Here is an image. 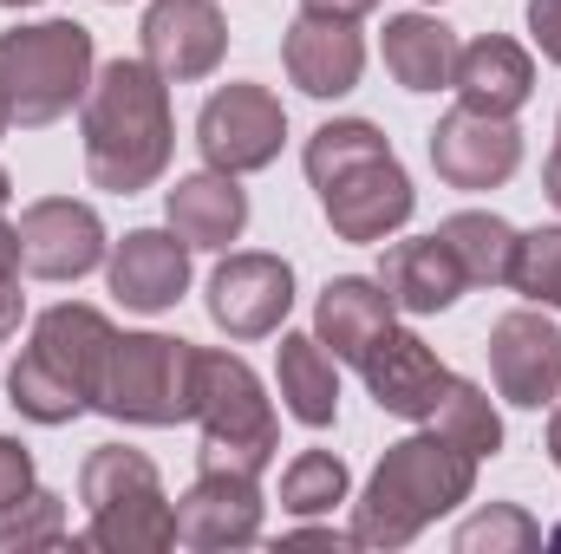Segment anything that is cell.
Returning <instances> with one entry per match:
<instances>
[{
  "label": "cell",
  "mask_w": 561,
  "mask_h": 554,
  "mask_svg": "<svg viewBox=\"0 0 561 554\" xmlns=\"http://www.w3.org/2000/svg\"><path fill=\"white\" fill-rule=\"evenodd\" d=\"M307 183L320 189V216L340 242H386L412 222L419 196L399 150L373 118H333L307 138Z\"/></svg>",
  "instance_id": "cell-1"
},
{
  "label": "cell",
  "mask_w": 561,
  "mask_h": 554,
  "mask_svg": "<svg viewBox=\"0 0 561 554\" xmlns=\"http://www.w3.org/2000/svg\"><path fill=\"white\" fill-rule=\"evenodd\" d=\"M85 176L112 196H138L170 170L176 118H170V79L144 59H112L85 92Z\"/></svg>",
  "instance_id": "cell-2"
},
{
  "label": "cell",
  "mask_w": 561,
  "mask_h": 554,
  "mask_svg": "<svg viewBox=\"0 0 561 554\" xmlns=\"http://www.w3.org/2000/svg\"><path fill=\"white\" fill-rule=\"evenodd\" d=\"M470 489H477V457H463L437 430L399 437L379 457V470L366 476V496L353 503V542L359 549H405L437 516L470 503Z\"/></svg>",
  "instance_id": "cell-3"
},
{
  "label": "cell",
  "mask_w": 561,
  "mask_h": 554,
  "mask_svg": "<svg viewBox=\"0 0 561 554\" xmlns=\"http://www.w3.org/2000/svg\"><path fill=\"white\" fill-rule=\"evenodd\" d=\"M112 339H118V326L99 307H85V300L46 307L33 320L26 353L7 372V405L20 417H33V424H72L79 412H92Z\"/></svg>",
  "instance_id": "cell-4"
},
{
  "label": "cell",
  "mask_w": 561,
  "mask_h": 554,
  "mask_svg": "<svg viewBox=\"0 0 561 554\" xmlns=\"http://www.w3.org/2000/svg\"><path fill=\"white\" fill-rule=\"evenodd\" d=\"M92 33L79 20H39V26H13L0 33V105L20 131L59 125L72 105H85L92 92Z\"/></svg>",
  "instance_id": "cell-5"
},
{
  "label": "cell",
  "mask_w": 561,
  "mask_h": 554,
  "mask_svg": "<svg viewBox=\"0 0 561 554\" xmlns=\"http://www.w3.org/2000/svg\"><path fill=\"white\" fill-rule=\"evenodd\" d=\"M79 503L92 509L85 549L105 554H163L176 549V503L163 496V476L144 450L99 443L79 470Z\"/></svg>",
  "instance_id": "cell-6"
},
{
  "label": "cell",
  "mask_w": 561,
  "mask_h": 554,
  "mask_svg": "<svg viewBox=\"0 0 561 554\" xmlns=\"http://www.w3.org/2000/svg\"><path fill=\"white\" fill-rule=\"evenodd\" d=\"M196 424H203V470H229V476H262L280 450L275 405L255 379V366L242 353H203L196 366Z\"/></svg>",
  "instance_id": "cell-7"
},
{
  "label": "cell",
  "mask_w": 561,
  "mask_h": 554,
  "mask_svg": "<svg viewBox=\"0 0 561 554\" xmlns=\"http://www.w3.org/2000/svg\"><path fill=\"white\" fill-rule=\"evenodd\" d=\"M196 366H203V346H190V339L118 333L92 412L118 417V424H144V430L190 424L196 417Z\"/></svg>",
  "instance_id": "cell-8"
},
{
  "label": "cell",
  "mask_w": 561,
  "mask_h": 554,
  "mask_svg": "<svg viewBox=\"0 0 561 554\" xmlns=\"http://www.w3.org/2000/svg\"><path fill=\"white\" fill-rule=\"evenodd\" d=\"M287 143V112L268 85H222L209 92V105L196 112V150L209 170H229V176H255L268 170Z\"/></svg>",
  "instance_id": "cell-9"
},
{
  "label": "cell",
  "mask_w": 561,
  "mask_h": 554,
  "mask_svg": "<svg viewBox=\"0 0 561 554\" xmlns=\"http://www.w3.org/2000/svg\"><path fill=\"white\" fill-rule=\"evenodd\" d=\"M490 379L496 399L542 412L561 399V326L542 307H516L490 326Z\"/></svg>",
  "instance_id": "cell-10"
},
{
  "label": "cell",
  "mask_w": 561,
  "mask_h": 554,
  "mask_svg": "<svg viewBox=\"0 0 561 554\" xmlns=\"http://www.w3.org/2000/svg\"><path fill=\"white\" fill-rule=\"evenodd\" d=\"M20 268L33 280H79L105 262V222L92 203L39 196L20 209Z\"/></svg>",
  "instance_id": "cell-11"
},
{
  "label": "cell",
  "mask_w": 561,
  "mask_h": 554,
  "mask_svg": "<svg viewBox=\"0 0 561 554\" xmlns=\"http://www.w3.org/2000/svg\"><path fill=\"white\" fill-rule=\"evenodd\" d=\"M287 313H294V268L280 255L242 249L209 275V320L229 339H268Z\"/></svg>",
  "instance_id": "cell-12"
},
{
  "label": "cell",
  "mask_w": 561,
  "mask_h": 554,
  "mask_svg": "<svg viewBox=\"0 0 561 554\" xmlns=\"http://www.w3.org/2000/svg\"><path fill=\"white\" fill-rule=\"evenodd\" d=\"M523 163V131L516 118H490V112H444L437 131H431V170L450 183V189H496L510 183Z\"/></svg>",
  "instance_id": "cell-13"
},
{
  "label": "cell",
  "mask_w": 561,
  "mask_h": 554,
  "mask_svg": "<svg viewBox=\"0 0 561 554\" xmlns=\"http://www.w3.org/2000/svg\"><path fill=\"white\" fill-rule=\"evenodd\" d=\"M144 66L163 72L170 85H190V79H209L229 53V26L216 13V0H150L138 26Z\"/></svg>",
  "instance_id": "cell-14"
},
{
  "label": "cell",
  "mask_w": 561,
  "mask_h": 554,
  "mask_svg": "<svg viewBox=\"0 0 561 554\" xmlns=\"http://www.w3.org/2000/svg\"><path fill=\"white\" fill-rule=\"evenodd\" d=\"M262 483L255 476H229V470H203L183 496H176V542L196 554L249 549L262 542Z\"/></svg>",
  "instance_id": "cell-15"
},
{
  "label": "cell",
  "mask_w": 561,
  "mask_h": 554,
  "mask_svg": "<svg viewBox=\"0 0 561 554\" xmlns=\"http://www.w3.org/2000/svg\"><path fill=\"white\" fill-rule=\"evenodd\" d=\"M359 379H366V392H373V405H379V412L424 424V417H431V405H437V392L450 385V366L424 346L419 333L386 326V339L359 359Z\"/></svg>",
  "instance_id": "cell-16"
},
{
  "label": "cell",
  "mask_w": 561,
  "mask_h": 554,
  "mask_svg": "<svg viewBox=\"0 0 561 554\" xmlns=\"http://www.w3.org/2000/svg\"><path fill=\"white\" fill-rule=\"evenodd\" d=\"M280 66L307 99H346L366 72V39L353 33V20H327V13H300L280 39Z\"/></svg>",
  "instance_id": "cell-17"
},
{
  "label": "cell",
  "mask_w": 561,
  "mask_h": 554,
  "mask_svg": "<svg viewBox=\"0 0 561 554\" xmlns=\"http://www.w3.org/2000/svg\"><path fill=\"white\" fill-rule=\"evenodd\" d=\"M105 275L131 313H170L190 287V242L176 229H131L105 255Z\"/></svg>",
  "instance_id": "cell-18"
},
{
  "label": "cell",
  "mask_w": 561,
  "mask_h": 554,
  "mask_svg": "<svg viewBox=\"0 0 561 554\" xmlns=\"http://www.w3.org/2000/svg\"><path fill=\"white\" fill-rule=\"evenodd\" d=\"M457 105L490 112V118H516L536 99V59L529 46H516L510 33H483L470 46H457V72H450Z\"/></svg>",
  "instance_id": "cell-19"
},
{
  "label": "cell",
  "mask_w": 561,
  "mask_h": 554,
  "mask_svg": "<svg viewBox=\"0 0 561 554\" xmlns=\"http://www.w3.org/2000/svg\"><path fill=\"white\" fill-rule=\"evenodd\" d=\"M392 293H386V280H366V275H340L320 287V300H313V339L333 353V359H346V366H359L379 339H386V326H392Z\"/></svg>",
  "instance_id": "cell-20"
},
{
  "label": "cell",
  "mask_w": 561,
  "mask_h": 554,
  "mask_svg": "<svg viewBox=\"0 0 561 554\" xmlns=\"http://www.w3.org/2000/svg\"><path fill=\"white\" fill-rule=\"evenodd\" d=\"M163 216H170V229L190 249H229L249 229V189L229 170H196V176H176L170 183Z\"/></svg>",
  "instance_id": "cell-21"
},
{
  "label": "cell",
  "mask_w": 561,
  "mask_h": 554,
  "mask_svg": "<svg viewBox=\"0 0 561 554\" xmlns=\"http://www.w3.org/2000/svg\"><path fill=\"white\" fill-rule=\"evenodd\" d=\"M386 293H392V307L399 313H444V307H457L463 300V268H457V255L444 249V235H419V242H399V249H386Z\"/></svg>",
  "instance_id": "cell-22"
},
{
  "label": "cell",
  "mask_w": 561,
  "mask_h": 554,
  "mask_svg": "<svg viewBox=\"0 0 561 554\" xmlns=\"http://www.w3.org/2000/svg\"><path fill=\"white\" fill-rule=\"evenodd\" d=\"M275 385H280L287 417L307 424V430H327V424L340 417V372H333V353H327L313 333H280Z\"/></svg>",
  "instance_id": "cell-23"
},
{
  "label": "cell",
  "mask_w": 561,
  "mask_h": 554,
  "mask_svg": "<svg viewBox=\"0 0 561 554\" xmlns=\"http://www.w3.org/2000/svg\"><path fill=\"white\" fill-rule=\"evenodd\" d=\"M386 72L405 92H444L457 72V33L437 13H392L386 20Z\"/></svg>",
  "instance_id": "cell-24"
},
{
  "label": "cell",
  "mask_w": 561,
  "mask_h": 554,
  "mask_svg": "<svg viewBox=\"0 0 561 554\" xmlns=\"http://www.w3.org/2000/svg\"><path fill=\"white\" fill-rule=\"evenodd\" d=\"M437 235H444V249L457 255V268H463L470 287H510V280H516V249H523V235H516L503 216H490V209H457V216L437 222Z\"/></svg>",
  "instance_id": "cell-25"
},
{
  "label": "cell",
  "mask_w": 561,
  "mask_h": 554,
  "mask_svg": "<svg viewBox=\"0 0 561 554\" xmlns=\"http://www.w3.org/2000/svg\"><path fill=\"white\" fill-rule=\"evenodd\" d=\"M424 430H437L444 443H457V450L477 457V463L503 450V417H496V405H490V392L470 385V379H457V372H450V385L437 392V405H431V417H424Z\"/></svg>",
  "instance_id": "cell-26"
},
{
  "label": "cell",
  "mask_w": 561,
  "mask_h": 554,
  "mask_svg": "<svg viewBox=\"0 0 561 554\" xmlns=\"http://www.w3.org/2000/svg\"><path fill=\"white\" fill-rule=\"evenodd\" d=\"M346 489H353V476L333 450H300L280 470V509L287 516H333L346 503Z\"/></svg>",
  "instance_id": "cell-27"
},
{
  "label": "cell",
  "mask_w": 561,
  "mask_h": 554,
  "mask_svg": "<svg viewBox=\"0 0 561 554\" xmlns=\"http://www.w3.org/2000/svg\"><path fill=\"white\" fill-rule=\"evenodd\" d=\"M536 542H542V529L516 503H490L483 516H470L457 529V554H529Z\"/></svg>",
  "instance_id": "cell-28"
},
{
  "label": "cell",
  "mask_w": 561,
  "mask_h": 554,
  "mask_svg": "<svg viewBox=\"0 0 561 554\" xmlns=\"http://www.w3.org/2000/svg\"><path fill=\"white\" fill-rule=\"evenodd\" d=\"M66 542V503L53 489H33L20 496L7 516H0V554H26V549H59Z\"/></svg>",
  "instance_id": "cell-29"
},
{
  "label": "cell",
  "mask_w": 561,
  "mask_h": 554,
  "mask_svg": "<svg viewBox=\"0 0 561 554\" xmlns=\"http://www.w3.org/2000/svg\"><path fill=\"white\" fill-rule=\"evenodd\" d=\"M516 293H529L536 307H556L561 313V229H529L523 249H516Z\"/></svg>",
  "instance_id": "cell-30"
},
{
  "label": "cell",
  "mask_w": 561,
  "mask_h": 554,
  "mask_svg": "<svg viewBox=\"0 0 561 554\" xmlns=\"http://www.w3.org/2000/svg\"><path fill=\"white\" fill-rule=\"evenodd\" d=\"M39 483H33V457H26V443H13V437H0V516L20 503V496H33Z\"/></svg>",
  "instance_id": "cell-31"
},
{
  "label": "cell",
  "mask_w": 561,
  "mask_h": 554,
  "mask_svg": "<svg viewBox=\"0 0 561 554\" xmlns=\"http://www.w3.org/2000/svg\"><path fill=\"white\" fill-rule=\"evenodd\" d=\"M529 33H536L542 59L561 66V0H529Z\"/></svg>",
  "instance_id": "cell-32"
},
{
  "label": "cell",
  "mask_w": 561,
  "mask_h": 554,
  "mask_svg": "<svg viewBox=\"0 0 561 554\" xmlns=\"http://www.w3.org/2000/svg\"><path fill=\"white\" fill-rule=\"evenodd\" d=\"M20 313H26L20 275H0V339H13V333H20Z\"/></svg>",
  "instance_id": "cell-33"
},
{
  "label": "cell",
  "mask_w": 561,
  "mask_h": 554,
  "mask_svg": "<svg viewBox=\"0 0 561 554\" xmlns=\"http://www.w3.org/2000/svg\"><path fill=\"white\" fill-rule=\"evenodd\" d=\"M379 0H300V13H327V20H366Z\"/></svg>",
  "instance_id": "cell-34"
},
{
  "label": "cell",
  "mask_w": 561,
  "mask_h": 554,
  "mask_svg": "<svg viewBox=\"0 0 561 554\" xmlns=\"http://www.w3.org/2000/svg\"><path fill=\"white\" fill-rule=\"evenodd\" d=\"M287 542H307V549H359V542H353V529H346V535H340V529H294V535H287Z\"/></svg>",
  "instance_id": "cell-35"
},
{
  "label": "cell",
  "mask_w": 561,
  "mask_h": 554,
  "mask_svg": "<svg viewBox=\"0 0 561 554\" xmlns=\"http://www.w3.org/2000/svg\"><path fill=\"white\" fill-rule=\"evenodd\" d=\"M0 275H20V229L0 216Z\"/></svg>",
  "instance_id": "cell-36"
},
{
  "label": "cell",
  "mask_w": 561,
  "mask_h": 554,
  "mask_svg": "<svg viewBox=\"0 0 561 554\" xmlns=\"http://www.w3.org/2000/svg\"><path fill=\"white\" fill-rule=\"evenodd\" d=\"M542 189H549V203L561 209V125H556V150H549V163H542Z\"/></svg>",
  "instance_id": "cell-37"
},
{
  "label": "cell",
  "mask_w": 561,
  "mask_h": 554,
  "mask_svg": "<svg viewBox=\"0 0 561 554\" xmlns=\"http://www.w3.org/2000/svg\"><path fill=\"white\" fill-rule=\"evenodd\" d=\"M549 457H556V470H561V405H556V417H549Z\"/></svg>",
  "instance_id": "cell-38"
},
{
  "label": "cell",
  "mask_w": 561,
  "mask_h": 554,
  "mask_svg": "<svg viewBox=\"0 0 561 554\" xmlns=\"http://www.w3.org/2000/svg\"><path fill=\"white\" fill-rule=\"evenodd\" d=\"M7 203H13V176L0 170V216H7Z\"/></svg>",
  "instance_id": "cell-39"
},
{
  "label": "cell",
  "mask_w": 561,
  "mask_h": 554,
  "mask_svg": "<svg viewBox=\"0 0 561 554\" xmlns=\"http://www.w3.org/2000/svg\"><path fill=\"white\" fill-rule=\"evenodd\" d=\"M7 125H13V118H7V105H0V138H7Z\"/></svg>",
  "instance_id": "cell-40"
},
{
  "label": "cell",
  "mask_w": 561,
  "mask_h": 554,
  "mask_svg": "<svg viewBox=\"0 0 561 554\" xmlns=\"http://www.w3.org/2000/svg\"><path fill=\"white\" fill-rule=\"evenodd\" d=\"M0 7H39V0H0Z\"/></svg>",
  "instance_id": "cell-41"
},
{
  "label": "cell",
  "mask_w": 561,
  "mask_h": 554,
  "mask_svg": "<svg viewBox=\"0 0 561 554\" xmlns=\"http://www.w3.org/2000/svg\"><path fill=\"white\" fill-rule=\"evenodd\" d=\"M549 542H561V522H556V535H549Z\"/></svg>",
  "instance_id": "cell-42"
}]
</instances>
